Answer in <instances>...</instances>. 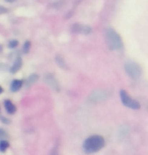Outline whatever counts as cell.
I'll return each mask as SVG.
<instances>
[{"label": "cell", "instance_id": "6da1fadb", "mask_svg": "<svg viewBox=\"0 0 148 155\" xmlns=\"http://www.w3.org/2000/svg\"><path fill=\"white\" fill-rule=\"evenodd\" d=\"M104 146V139L101 136L94 135L88 137L83 143V150L85 153L91 154L100 151Z\"/></svg>", "mask_w": 148, "mask_h": 155}, {"label": "cell", "instance_id": "7a4b0ae2", "mask_svg": "<svg viewBox=\"0 0 148 155\" xmlns=\"http://www.w3.org/2000/svg\"><path fill=\"white\" fill-rule=\"evenodd\" d=\"M106 40L108 47L111 50H120L123 47L122 38L114 28H109L106 30Z\"/></svg>", "mask_w": 148, "mask_h": 155}, {"label": "cell", "instance_id": "3957f363", "mask_svg": "<svg viewBox=\"0 0 148 155\" xmlns=\"http://www.w3.org/2000/svg\"><path fill=\"white\" fill-rule=\"evenodd\" d=\"M125 70L127 74L133 79H138L142 75V68L138 63L133 62V61H128L125 64Z\"/></svg>", "mask_w": 148, "mask_h": 155}, {"label": "cell", "instance_id": "277c9868", "mask_svg": "<svg viewBox=\"0 0 148 155\" xmlns=\"http://www.w3.org/2000/svg\"><path fill=\"white\" fill-rule=\"evenodd\" d=\"M120 95H121V101L123 102L124 106L130 107V109H133V110H139L140 109V104L137 101L133 99L131 96L128 94V92L126 90H121L120 92Z\"/></svg>", "mask_w": 148, "mask_h": 155}, {"label": "cell", "instance_id": "5b68a950", "mask_svg": "<svg viewBox=\"0 0 148 155\" xmlns=\"http://www.w3.org/2000/svg\"><path fill=\"white\" fill-rule=\"evenodd\" d=\"M110 96L108 90L104 89H97L94 91H92L88 96V99L91 101L92 102H100L106 101Z\"/></svg>", "mask_w": 148, "mask_h": 155}, {"label": "cell", "instance_id": "8992f818", "mask_svg": "<svg viewBox=\"0 0 148 155\" xmlns=\"http://www.w3.org/2000/svg\"><path fill=\"white\" fill-rule=\"evenodd\" d=\"M73 31H76V33H80V34H89L91 31V28L87 27V25L76 23V25H73Z\"/></svg>", "mask_w": 148, "mask_h": 155}, {"label": "cell", "instance_id": "52a82bcc", "mask_svg": "<svg viewBox=\"0 0 148 155\" xmlns=\"http://www.w3.org/2000/svg\"><path fill=\"white\" fill-rule=\"evenodd\" d=\"M46 82L48 83L49 86H51L52 88H54L55 90H59V84H58L56 79H55L52 75H48L47 77H46Z\"/></svg>", "mask_w": 148, "mask_h": 155}, {"label": "cell", "instance_id": "ba28073f", "mask_svg": "<svg viewBox=\"0 0 148 155\" xmlns=\"http://www.w3.org/2000/svg\"><path fill=\"white\" fill-rule=\"evenodd\" d=\"M21 65H22V60H21V58H17V59L14 61V63H13V65L12 67H11V72L12 73H16L18 70L21 68Z\"/></svg>", "mask_w": 148, "mask_h": 155}, {"label": "cell", "instance_id": "9c48e42d", "mask_svg": "<svg viewBox=\"0 0 148 155\" xmlns=\"http://www.w3.org/2000/svg\"><path fill=\"white\" fill-rule=\"evenodd\" d=\"M4 106H5V110H7L8 114H14V113H15L16 107L14 106V104L10 101H5Z\"/></svg>", "mask_w": 148, "mask_h": 155}, {"label": "cell", "instance_id": "30bf717a", "mask_svg": "<svg viewBox=\"0 0 148 155\" xmlns=\"http://www.w3.org/2000/svg\"><path fill=\"white\" fill-rule=\"evenodd\" d=\"M21 86H22V81L15 79L12 81V83H11L10 89L12 90V91H18V90L21 88Z\"/></svg>", "mask_w": 148, "mask_h": 155}, {"label": "cell", "instance_id": "8fae6325", "mask_svg": "<svg viewBox=\"0 0 148 155\" xmlns=\"http://www.w3.org/2000/svg\"><path fill=\"white\" fill-rule=\"evenodd\" d=\"M8 146H9L8 141H6V140H1V142H0V151L5 152V150L8 148Z\"/></svg>", "mask_w": 148, "mask_h": 155}, {"label": "cell", "instance_id": "7c38bea8", "mask_svg": "<svg viewBox=\"0 0 148 155\" xmlns=\"http://www.w3.org/2000/svg\"><path fill=\"white\" fill-rule=\"evenodd\" d=\"M38 79H39V75H38V74H33V75H31L30 77L28 78V82H30L31 84L34 83V82H36Z\"/></svg>", "mask_w": 148, "mask_h": 155}, {"label": "cell", "instance_id": "4fadbf2b", "mask_svg": "<svg viewBox=\"0 0 148 155\" xmlns=\"http://www.w3.org/2000/svg\"><path fill=\"white\" fill-rule=\"evenodd\" d=\"M30 48H31V42H30V41H27V42L25 43V45H24V52H25V53H28Z\"/></svg>", "mask_w": 148, "mask_h": 155}, {"label": "cell", "instance_id": "5bb4252c", "mask_svg": "<svg viewBox=\"0 0 148 155\" xmlns=\"http://www.w3.org/2000/svg\"><path fill=\"white\" fill-rule=\"evenodd\" d=\"M7 138V133L4 130L0 129V140H4Z\"/></svg>", "mask_w": 148, "mask_h": 155}, {"label": "cell", "instance_id": "9a60e30c", "mask_svg": "<svg viewBox=\"0 0 148 155\" xmlns=\"http://www.w3.org/2000/svg\"><path fill=\"white\" fill-rule=\"evenodd\" d=\"M8 45H9V48H15L16 46H18V42L15 40H13V41H10Z\"/></svg>", "mask_w": 148, "mask_h": 155}, {"label": "cell", "instance_id": "2e32d148", "mask_svg": "<svg viewBox=\"0 0 148 155\" xmlns=\"http://www.w3.org/2000/svg\"><path fill=\"white\" fill-rule=\"evenodd\" d=\"M4 12H7V9L5 7L0 6V13H4Z\"/></svg>", "mask_w": 148, "mask_h": 155}, {"label": "cell", "instance_id": "e0dca14e", "mask_svg": "<svg viewBox=\"0 0 148 155\" xmlns=\"http://www.w3.org/2000/svg\"><path fill=\"white\" fill-rule=\"evenodd\" d=\"M6 118H3V117H1V118H0V121L1 122H4V123H6V124H8V123H9V121H6V120H5Z\"/></svg>", "mask_w": 148, "mask_h": 155}, {"label": "cell", "instance_id": "ac0fdd59", "mask_svg": "<svg viewBox=\"0 0 148 155\" xmlns=\"http://www.w3.org/2000/svg\"><path fill=\"white\" fill-rule=\"evenodd\" d=\"M2 91H3V88H2V87L0 86V93H2Z\"/></svg>", "mask_w": 148, "mask_h": 155}, {"label": "cell", "instance_id": "d6986e66", "mask_svg": "<svg viewBox=\"0 0 148 155\" xmlns=\"http://www.w3.org/2000/svg\"><path fill=\"white\" fill-rule=\"evenodd\" d=\"M7 2H13V1H15V0H6Z\"/></svg>", "mask_w": 148, "mask_h": 155}, {"label": "cell", "instance_id": "ffe728a7", "mask_svg": "<svg viewBox=\"0 0 148 155\" xmlns=\"http://www.w3.org/2000/svg\"><path fill=\"white\" fill-rule=\"evenodd\" d=\"M1 50H2V48H1V46H0V51H1Z\"/></svg>", "mask_w": 148, "mask_h": 155}, {"label": "cell", "instance_id": "44dd1931", "mask_svg": "<svg viewBox=\"0 0 148 155\" xmlns=\"http://www.w3.org/2000/svg\"><path fill=\"white\" fill-rule=\"evenodd\" d=\"M53 155H56V154H53Z\"/></svg>", "mask_w": 148, "mask_h": 155}]
</instances>
